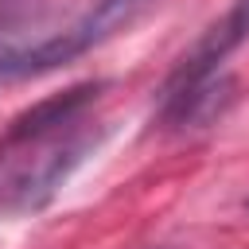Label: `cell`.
Instances as JSON below:
<instances>
[{"mask_svg": "<svg viewBox=\"0 0 249 249\" xmlns=\"http://www.w3.org/2000/svg\"><path fill=\"white\" fill-rule=\"evenodd\" d=\"M245 39H249V0H233L230 16H226L222 23H214V27L206 31V39L183 58V66H179L175 78L167 82V97H179V93L195 89L198 82L214 78L218 66L226 62V54H230L233 47H241Z\"/></svg>", "mask_w": 249, "mask_h": 249, "instance_id": "2", "label": "cell"}, {"mask_svg": "<svg viewBox=\"0 0 249 249\" xmlns=\"http://www.w3.org/2000/svg\"><path fill=\"white\" fill-rule=\"evenodd\" d=\"M105 82L70 86L27 113H19L0 136V214L23 218L43 210L74 167L97 148L101 121H93V101Z\"/></svg>", "mask_w": 249, "mask_h": 249, "instance_id": "1", "label": "cell"}, {"mask_svg": "<svg viewBox=\"0 0 249 249\" xmlns=\"http://www.w3.org/2000/svg\"><path fill=\"white\" fill-rule=\"evenodd\" d=\"M245 210H249V202H245Z\"/></svg>", "mask_w": 249, "mask_h": 249, "instance_id": "3", "label": "cell"}]
</instances>
